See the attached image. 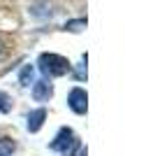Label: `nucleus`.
<instances>
[{
	"instance_id": "7ed1b4c3",
	"label": "nucleus",
	"mask_w": 153,
	"mask_h": 156,
	"mask_svg": "<svg viewBox=\"0 0 153 156\" xmlns=\"http://www.w3.org/2000/svg\"><path fill=\"white\" fill-rule=\"evenodd\" d=\"M67 105H70V110L74 114H86V110H88V96H86V91H83L81 86H74L70 91Z\"/></svg>"
},
{
	"instance_id": "423d86ee",
	"label": "nucleus",
	"mask_w": 153,
	"mask_h": 156,
	"mask_svg": "<svg viewBox=\"0 0 153 156\" xmlns=\"http://www.w3.org/2000/svg\"><path fill=\"white\" fill-rule=\"evenodd\" d=\"M32 79H35V70H32V65H25L23 70H21V75H19L21 86H30V84H32Z\"/></svg>"
},
{
	"instance_id": "39448f33",
	"label": "nucleus",
	"mask_w": 153,
	"mask_h": 156,
	"mask_svg": "<svg viewBox=\"0 0 153 156\" xmlns=\"http://www.w3.org/2000/svg\"><path fill=\"white\" fill-rule=\"evenodd\" d=\"M44 119H46V110L44 107L32 110L30 114H28V130H30V133H37V130L42 128V124H44Z\"/></svg>"
},
{
	"instance_id": "1a4fd4ad",
	"label": "nucleus",
	"mask_w": 153,
	"mask_h": 156,
	"mask_svg": "<svg viewBox=\"0 0 153 156\" xmlns=\"http://www.w3.org/2000/svg\"><path fill=\"white\" fill-rule=\"evenodd\" d=\"M83 26H86V19H74V21H67V23H65V30L79 33V30H81Z\"/></svg>"
},
{
	"instance_id": "20e7f679",
	"label": "nucleus",
	"mask_w": 153,
	"mask_h": 156,
	"mask_svg": "<svg viewBox=\"0 0 153 156\" xmlns=\"http://www.w3.org/2000/svg\"><path fill=\"white\" fill-rule=\"evenodd\" d=\"M51 96H53V86H51V82L39 79V82L32 84V98H35L37 103H46Z\"/></svg>"
},
{
	"instance_id": "9b49d317",
	"label": "nucleus",
	"mask_w": 153,
	"mask_h": 156,
	"mask_svg": "<svg viewBox=\"0 0 153 156\" xmlns=\"http://www.w3.org/2000/svg\"><path fill=\"white\" fill-rule=\"evenodd\" d=\"M74 156H86V149H83V147H79V151H76Z\"/></svg>"
},
{
	"instance_id": "f03ea898",
	"label": "nucleus",
	"mask_w": 153,
	"mask_h": 156,
	"mask_svg": "<svg viewBox=\"0 0 153 156\" xmlns=\"http://www.w3.org/2000/svg\"><path fill=\"white\" fill-rule=\"evenodd\" d=\"M79 147H81V142H79V137L74 135L72 128H60L58 135L53 137V142H51V149L58 151L60 156H74L79 151Z\"/></svg>"
},
{
	"instance_id": "9d476101",
	"label": "nucleus",
	"mask_w": 153,
	"mask_h": 156,
	"mask_svg": "<svg viewBox=\"0 0 153 156\" xmlns=\"http://www.w3.org/2000/svg\"><path fill=\"white\" fill-rule=\"evenodd\" d=\"M5 56H7V42H5L2 37H0V61L5 58Z\"/></svg>"
},
{
	"instance_id": "6e6552de",
	"label": "nucleus",
	"mask_w": 153,
	"mask_h": 156,
	"mask_svg": "<svg viewBox=\"0 0 153 156\" xmlns=\"http://www.w3.org/2000/svg\"><path fill=\"white\" fill-rule=\"evenodd\" d=\"M0 112H2V114H9V112H12V100H9V96H7L5 91H0Z\"/></svg>"
},
{
	"instance_id": "f257e3e1",
	"label": "nucleus",
	"mask_w": 153,
	"mask_h": 156,
	"mask_svg": "<svg viewBox=\"0 0 153 156\" xmlns=\"http://www.w3.org/2000/svg\"><path fill=\"white\" fill-rule=\"evenodd\" d=\"M37 65L46 77H63V75H67L72 70L70 61L65 58V56H58V54H42Z\"/></svg>"
},
{
	"instance_id": "0eeeda50",
	"label": "nucleus",
	"mask_w": 153,
	"mask_h": 156,
	"mask_svg": "<svg viewBox=\"0 0 153 156\" xmlns=\"http://www.w3.org/2000/svg\"><path fill=\"white\" fill-rule=\"evenodd\" d=\"M16 149V142L9 140V137H0V156H9Z\"/></svg>"
}]
</instances>
